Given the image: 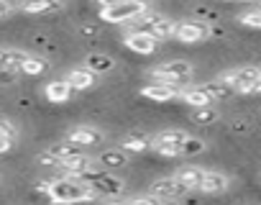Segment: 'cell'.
I'll use <instances>...</instances> for the list:
<instances>
[{
    "label": "cell",
    "mask_w": 261,
    "mask_h": 205,
    "mask_svg": "<svg viewBox=\"0 0 261 205\" xmlns=\"http://www.w3.org/2000/svg\"><path fill=\"white\" fill-rule=\"evenodd\" d=\"M205 149H207V144H205L202 139L190 136V139L185 141V146H182V157H195V154H202Z\"/></svg>",
    "instance_id": "cell-29"
},
{
    "label": "cell",
    "mask_w": 261,
    "mask_h": 205,
    "mask_svg": "<svg viewBox=\"0 0 261 205\" xmlns=\"http://www.w3.org/2000/svg\"><path fill=\"white\" fill-rule=\"evenodd\" d=\"M205 90L210 92V97H213L215 102L236 92V90H233L230 85H225V82H223V80H218V77H215V80H210V82H205Z\"/></svg>",
    "instance_id": "cell-26"
},
{
    "label": "cell",
    "mask_w": 261,
    "mask_h": 205,
    "mask_svg": "<svg viewBox=\"0 0 261 205\" xmlns=\"http://www.w3.org/2000/svg\"><path fill=\"white\" fill-rule=\"evenodd\" d=\"M80 180H85L87 185H92V187L97 190V195H120V192L125 190V182H123L120 177L105 172V169H90V172H85Z\"/></svg>",
    "instance_id": "cell-6"
},
{
    "label": "cell",
    "mask_w": 261,
    "mask_h": 205,
    "mask_svg": "<svg viewBox=\"0 0 261 205\" xmlns=\"http://www.w3.org/2000/svg\"><path fill=\"white\" fill-rule=\"evenodd\" d=\"M105 205H128V200H110V202H105Z\"/></svg>",
    "instance_id": "cell-36"
},
{
    "label": "cell",
    "mask_w": 261,
    "mask_h": 205,
    "mask_svg": "<svg viewBox=\"0 0 261 205\" xmlns=\"http://www.w3.org/2000/svg\"><path fill=\"white\" fill-rule=\"evenodd\" d=\"M95 159L90 157V154H74V157H69V159H62L59 162V167L57 169H62L67 177H82L85 172H90V169H95Z\"/></svg>",
    "instance_id": "cell-12"
},
{
    "label": "cell",
    "mask_w": 261,
    "mask_h": 205,
    "mask_svg": "<svg viewBox=\"0 0 261 205\" xmlns=\"http://www.w3.org/2000/svg\"><path fill=\"white\" fill-rule=\"evenodd\" d=\"M195 74V67L192 62H185V59H172V62H162L156 64L149 77L154 82H164V85H174V87H185Z\"/></svg>",
    "instance_id": "cell-3"
},
{
    "label": "cell",
    "mask_w": 261,
    "mask_h": 205,
    "mask_svg": "<svg viewBox=\"0 0 261 205\" xmlns=\"http://www.w3.org/2000/svg\"><path fill=\"white\" fill-rule=\"evenodd\" d=\"M64 139L77 144V146H97V144L105 141V134L100 129H95V126H74V129L67 131Z\"/></svg>",
    "instance_id": "cell-11"
},
{
    "label": "cell",
    "mask_w": 261,
    "mask_h": 205,
    "mask_svg": "<svg viewBox=\"0 0 261 205\" xmlns=\"http://www.w3.org/2000/svg\"><path fill=\"white\" fill-rule=\"evenodd\" d=\"M256 3H258V8H261V0H256Z\"/></svg>",
    "instance_id": "cell-39"
},
{
    "label": "cell",
    "mask_w": 261,
    "mask_h": 205,
    "mask_svg": "<svg viewBox=\"0 0 261 205\" xmlns=\"http://www.w3.org/2000/svg\"><path fill=\"white\" fill-rule=\"evenodd\" d=\"M162 205H182L179 200H162Z\"/></svg>",
    "instance_id": "cell-37"
},
{
    "label": "cell",
    "mask_w": 261,
    "mask_h": 205,
    "mask_svg": "<svg viewBox=\"0 0 261 205\" xmlns=\"http://www.w3.org/2000/svg\"><path fill=\"white\" fill-rule=\"evenodd\" d=\"M46 69H49V62H46L44 57H34V54H29V57L23 59V64H21V72L29 74V77H39V74H44Z\"/></svg>",
    "instance_id": "cell-25"
},
{
    "label": "cell",
    "mask_w": 261,
    "mask_h": 205,
    "mask_svg": "<svg viewBox=\"0 0 261 205\" xmlns=\"http://www.w3.org/2000/svg\"><path fill=\"white\" fill-rule=\"evenodd\" d=\"M46 197L54 205H77V202H90L97 197V190L92 185H87L80 177H59V180H49V190Z\"/></svg>",
    "instance_id": "cell-1"
},
{
    "label": "cell",
    "mask_w": 261,
    "mask_h": 205,
    "mask_svg": "<svg viewBox=\"0 0 261 205\" xmlns=\"http://www.w3.org/2000/svg\"><path fill=\"white\" fill-rule=\"evenodd\" d=\"M205 172H207V169H202V167H197V164H185V167H179V169L174 172V177H177V180L185 185V190L190 192V190H200Z\"/></svg>",
    "instance_id": "cell-17"
},
{
    "label": "cell",
    "mask_w": 261,
    "mask_h": 205,
    "mask_svg": "<svg viewBox=\"0 0 261 205\" xmlns=\"http://www.w3.org/2000/svg\"><path fill=\"white\" fill-rule=\"evenodd\" d=\"M97 3V8H110L113 3H118V0H95Z\"/></svg>",
    "instance_id": "cell-35"
},
{
    "label": "cell",
    "mask_w": 261,
    "mask_h": 205,
    "mask_svg": "<svg viewBox=\"0 0 261 205\" xmlns=\"http://www.w3.org/2000/svg\"><path fill=\"white\" fill-rule=\"evenodd\" d=\"M64 8V0H23L18 11L29 16H44V13H59Z\"/></svg>",
    "instance_id": "cell-15"
},
{
    "label": "cell",
    "mask_w": 261,
    "mask_h": 205,
    "mask_svg": "<svg viewBox=\"0 0 261 205\" xmlns=\"http://www.w3.org/2000/svg\"><path fill=\"white\" fill-rule=\"evenodd\" d=\"M26 57L29 54L21 52V49H3L0 46V69H21Z\"/></svg>",
    "instance_id": "cell-23"
},
{
    "label": "cell",
    "mask_w": 261,
    "mask_h": 205,
    "mask_svg": "<svg viewBox=\"0 0 261 205\" xmlns=\"http://www.w3.org/2000/svg\"><path fill=\"white\" fill-rule=\"evenodd\" d=\"M154 197H159V200H179L187 190H185V185L172 174V177H159V180H154V185H151V190H149Z\"/></svg>",
    "instance_id": "cell-10"
},
{
    "label": "cell",
    "mask_w": 261,
    "mask_h": 205,
    "mask_svg": "<svg viewBox=\"0 0 261 205\" xmlns=\"http://www.w3.org/2000/svg\"><path fill=\"white\" fill-rule=\"evenodd\" d=\"M228 3H241V0H228Z\"/></svg>",
    "instance_id": "cell-38"
},
{
    "label": "cell",
    "mask_w": 261,
    "mask_h": 205,
    "mask_svg": "<svg viewBox=\"0 0 261 205\" xmlns=\"http://www.w3.org/2000/svg\"><path fill=\"white\" fill-rule=\"evenodd\" d=\"M82 67H87L90 72H95V74H108V72H113L115 69V59L110 57V54H102V52H92V54H87L85 57V64Z\"/></svg>",
    "instance_id": "cell-20"
},
{
    "label": "cell",
    "mask_w": 261,
    "mask_h": 205,
    "mask_svg": "<svg viewBox=\"0 0 261 205\" xmlns=\"http://www.w3.org/2000/svg\"><path fill=\"white\" fill-rule=\"evenodd\" d=\"M218 80H223L225 85H230V87L238 92L241 87H246V85L261 80V67H233V69L223 72Z\"/></svg>",
    "instance_id": "cell-8"
},
{
    "label": "cell",
    "mask_w": 261,
    "mask_h": 205,
    "mask_svg": "<svg viewBox=\"0 0 261 205\" xmlns=\"http://www.w3.org/2000/svg\"><path fill=\"white\" fill-rule=\"evenodd\" d=\"M72 92H74V90L69 87L67 80H51V82L44 85V95H46V100H49V102H57V106H62V102H69Z\"/></svg>",
    "instance_id": "cell-18"
},
{
    "label": "cell",
    "mask_w": 261,
    "mask_h": 205,
    "mask_svg": "<svg viewBox=\"0 0 261 205\" xmlns=\"http://www.w3.org/2000/svg\"><path fill=\"white\" fill-rule=\"evenodd\" d=\"M64 80L69 82V87H72L74 92H85V90H90V87L97 85V74L90 72L87 67H77V69H72Z\"/></svg>",
    "instance_id": "cell-16"
},
{
    "label": "cell",
    "mask_w": 261,
    "mask_h": 205,
    "mask_svg": "<svg viewBox=\"0 0 261 205\" xmlns=\"http://www.w3.org/2000/svg\"><path fill=\"white\" fill-rule=\"evenodd\" d=\"M210 36V26L205 21H179L174 29V39L182 44H200Z\"/></svg>",
    "instance_id": "cell-7"
},
{
    "label": "cell",
    "mask_w": 261,
    "mask_h": 205,
    "mask_svg": "<svg viewBox=\"0 0 261 205\" xmlns=\"http://www.w3.org/2000/svg\"><path fill=\"white\" fill-rule=\"evenodd\" d=\"M179 100H185L192 108H205V106H215V100L210 97V92L205 90V85H185Z\"/></svg>",
    "instance_id": "cell-14"
},
{
    "label": "cell",
    "mask_w": 261,
    "mask_h": 205,
    "mask_svg": "<svg viewBox=\"0 0 261 205\" xmlns=\"http://www.w3.org/2000/svg\"><path fill=\"white\" fill-rule=\"evenodd\" d=\"M230 185V177L223 174V172H205L202 177V185H200V192L205 195H218V192H225Z\"/></svg>",
    "instance_id": "cell-22"
},
{
    "label": "cell",
    "mask_w": 261,
    "mask_h": 205,
    "mask_svg": "<svg viewBox=\"0 0 261 205\" xmlns=\"http://www.w3.org/2000/svg\"><path fill=\"white\" fill-rule=\"evenodd\" d=\"M0 136H11V139H16V136H18V131H16V126H13L11 121L0 118Z\"/></svg>",
    "instance_id": "cell-31"
},
{
    "label": "cell",
    "mask_w": 261,
    "mask_h": 205,
    "mask_svg": "<svg viewBox=\"0 0 261 205\" xmlns=\"http://www.w3.org/2000/svg\"><path fill=\"white\" fill-rule=\"evenodd\" d=\"M134 23H136L139 31H146V34H151V36L159 39V41L174 39V29H177V23H174L172 18H167V16H162V13H154V11L144 13V16L136 18Z\"/></svg>",
    "instance_id": "cell-4"
},
{
    "label": "cell",
    "mask_w": 261,
    "mask_h": 205,
    "mask_svg": "<svg viewBox=\"0 0 261 205\" xmlns=\"http://www.w3.org/2000/svg\"><path fill=\"white\" fill-rule=\"evenodd\" d=\"M100 167H105V169H118V167H128L130 164V154L125 151V149H108V151H102L97 159H95Z\"/></svg>",
    "instance_id": "cell-21"
},
{
    "label": "cell",
    "mask_w": 261,
    "mask_h": 205,
    "mask_svg": "<svg viewBox=\"0 0 261 205\" xmlns=\"http://www.w3.org/2000/svg\"><path fill=\"white\" fill-rule=\"evenodd\" d=\"M16 13V6L11 3V0H0V18H8Z\"/></svg>",
    "instance_id": "cell-32"
},
{
    "label": "cell",
    "mask_w": 261,
    "mask_h": 205,
    "mask_svg": "<svg viewBox=\"0 0 261 205\" xmlns=\"http://www.w3.org/2000/svg\"><path fill=\"white\" fill-rule=\"evenodd\" d=\"M218 118H220V113H218L215 106H205V108H195V111H192V121L200 123V126H210V123H215Z\"/></svg>",
    "instance_id": "cell-27"
},
{
    "label": "cell",
    "mask_w": 261,
    "mask_h": 205,
    "mask_svg": "<svg viewBox=\"0 0 261 205\" xmlns=\"http://www.w3.org/2000/svg\"><path fill=\"white\" fill-rule=\"evenodd\" d=\"M241 26H248V29H261V8H253V11H243L238 13L236 18Z\"/></svg>",
    "instance_id": "cell-28"
},
{
    "label": "cell",
    "mask_w": 261,
    "mask_h": 205,
    "mask_svg": "<svg viewBox=\"0 0 261 205\" xmlns=\"http://www.w3.org/2000/svg\"><path fill=\"white\" fill-rule=\"evenodd\" d=\"M141 95L154 100V102H169V100H177L182 95V87L164 85V82H149V85L141 87Z\"/></svg>",
    "instance_id": "cell-13"
},
{
    "label": "cell",
    "mask_w": 261,
    "mask_h": 205,
    "mask_svg": "<svg viewBox=\"0 0 261 205\" xmlns=\"http://www.w3.org/2000/svg\"><path fill=\"white\" fill-rule=\"evenodd\" d=\"M187 139H190V134L182 129H164L162 134L154 136V151L159 157H169V159L182 157V146Z\"/></svg>",
    "instance_id": "cell-5"
},
{
    "label": "cell",
    "mask_w": 261,
    "mask_h": 205,
    "mask_svg": "<svg viewBox=\"0 0 261 205\" xmlns=\"http://www.w3.org/2000/svg\"><path fill=\"white\" fill-rule=\"evenodd\" d=\"M128 205H162V200H159V197H154V195L149 192V195L130 197V200H128Z\"/></svg>",
    "instance_id": "cell-30"
},
{
    "label": "cell",
    "mask_w": 261,
    "mask_h": 205,
    "mask_svg": "<svg viewBox=\"0 0 261 205\" xmlns=\"http://www.w3.org/2000/svg\"><path fill=\"white\" fill-rule=\"evenodd\" d=\"M57 162H62V159H69V157H74V154H82V146H77V144H72V141H59V144H51L49 149H46Z\"/></svg>",
    "instance_id": "cell-24"
},
{
    "label": "cell",
    "mask_w": 261,
    "mask_h": 205,
    "mask_svg": "<svg viewBox=\"0 0 261 205\" xmlns=\"http://www.w3.org/2000/svg\"><path fill=\"white\" fill-rule=\"evenodd\" d=\"M13 141L16 139H11V136H0V154H8L13 149Z\"/></svg>",
    "instance_id": "cell-34"
},
{
    "label": "cell",
    "mask_w": 261,
    "mask_h": 205,
    "mask_svg": "<svg viewBox=\"0 0 261 205\" xmlns=\"http://www.w3.org/2000/svg\"><path fill=\"white\" fill-rule=\"evenodd\" d=\"M120 149H125L128 154L151 151V149H154V136H146V134H128V136H123Z\"/></svg>",
    "instance_id": "cell-19"
},
{
    "label": "cell",
    "mask_w": 261,
    "mask_h": 205,
    "mask_svg": "<svg viewBox=\"0 0 261 205\" xmlns=\"http://www.w3.org/2000/svg\"><path fill=\"white\" fill-rule=\"evenodd\" d=\"M123 44H125L130 52L141 54V57H149V54H154V52L159 49V39H154L151 34L139 31V29L128 31V34H125V39H123Z\"/></svg>",
    "instance_id": "cell-9"
},
{
    "label": "cell",
    "mask_w": 261,
    "mask_h": 205,
    "mask_svg": "<svg viewBox=\"0 0 261 205\" xmlns=\"http://www.w3.org/2000/svg\"><path fill=\"white\" fill-rule=\"evenodd\" d=\"M238 92H241V95H261V80H256V82H251V85L241 87Z\"/></svg>",
    "instance_id": "cell-33"
},
{
    "label": "cell",
    "mask_w": 261,
    "mask_h": 205,
    "mask_svg": "<svg viewBox=\"0 0 261 205\" xmlns=\"http://www.w3.org/2000/svg\"><path fill=\"white\" fill-rule=\"evenodd\" d=\"M149 0H118L110 8H100V21L105 23H134L144 13H149Z\"/></svg>",
    "instance_id": "cell-2"
}]
</instances>
